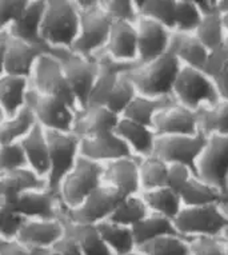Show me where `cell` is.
Segmentation results:
<instances>
[{"label":"cell","instance_id":"41","mask_svg":"<svg viewBox=\"0 0 228 255\" xmlns=\"http://www.w3.org/2000/svg\"><path fill=\"white\" fill-rule=\"evenodd\" d=\"M226 35L227 34L224 31L220 13L202 17V21L195 31V36L208 51L218 50L223 46Z\"/></svg>","mask_w":228,"mask_h":255},{"label":"cell","instance_id":"10","mask_svg":"<svg viewBox=\"0 0 228 255\" xmlns=\"http://www.w3.org/2000/svg\"><path fill=\"white\" fill-rule=\"evenodd\" d=\"M59 59L62 62L63 71H64L71 91L74 94L79 111L87 109L90 94L100 71L98 56L86 58L82 55L67 51Z\"/></svg>","mask_w":228,"mask_h":255},{"label":"cell","instance_id":"37","mask_svg":"<svg viewBox=\"0 0 228 255\" xmlns=\"http://www.w3.org/2000/svg\"><path fill=\"white\" fill-rule=\"evenodd\" d=\"M184 207H194V206H207L220 203L222 193L215 187L200 180L196 176H192L187 182L182 191L179 193Z\"/></svg>","mask_w":228,"mask_h":255},{"label":"cell","instance_id":"48","mask_svg":"<svg viewBox=\"0 0 228 255\" xmlns=\"http://www.w3.org/2000/svg\"><path fill=\"white\" fill-rule=\"evenodd\" d=\"M29 0L23 1H5L0 0V34L8 32L11 25L21 16Z\"/></svg>","mask_w":228,"mask_h":255},{"label":"cell","instance_id":"20","mask_svg":"<svg viewBox=\"0 0 228 255\" xmlns=\"http://www.w3.org/2000/svg\"><path fill=\"white\" fill-rule=\"evenodd\" d=\"M139 163L140 159L129 156L104 164L103 183L117 190L124 197L140 194Z\"/></svg>","mask_w":228,"mask_h":255},{"label":"cell","instance_id":"36","mask_svg":"<svg viewBox=\"0 0 228 255\" xmlns=\"http://www.w3.org/2000/svg\"><path fill=\"white\" fill-rule=\"evenodd\" d=\"M136 3L140 17L156 21L171 32L175 29L176 20V0H139Z\"/></svg>","mask_w":228,"mask_h":255},{"label":"cell","instance_id":"31","mask_svg":"<svg viewBox=\"0 0 228 255\" xmlns=\"http://www.w3.org/2000/svg\"><path fill=\"white\" fill-rule=\"evenodd\" d=\"M174 102V98H149L137 95L127 107L121 118L152 128L154 119L159 111H162L164 107Z\"/></svg>","mask_w":228,"mask_h":255},{"label":"cell","instance_id":"53","mask_svg":"<svg viewBox=\"0 0 228 255\" xmlns=\"http://www.w3.org/2000/svg\"><path fill=\"white\" fill-rule=\"evenodd\" d=\"M212 82H214L220 101H228V63L223 71L220 72L215 79H212Z\"/></svg>","mask_w":228,"mask_h":255},{"label":"cell","instance_id":"57","mask_svg":"<svg viewBox=\"0 0 228 255\" xmlns=\"http://www.w3.org/2000/svg\"><path fill=\"white\" fill-rule=\"evenodd\" d=\"M219 205L223 209L224 213H226V215L228 217V180L226 186H224L223 191H222V199H220Z\"/></svg>","mask_w":228,"mask_h":255},{"label":"cell","instance_id":"54","mask_svg":"<svg viewBox=\"0 0 228 255\" xmlns=\"http://www.w3.org/2000/svg\"><path fill=\"white\" fill-rule=\"evenodd\" d=\"M196 5H198L202 16L220 13L219 0H199V1H196Z\"/></svg>","mask_w":228,"mask_h":255},{"label":"cell","instance_id":"4","mask_svg":"<svg viewBox=\"0 0 228 255\" xmlns=\"http://www.w3.org/2000/svg\"><path fill=\"white\" fill-rule=\"evenodd\" d=\"M175 229L187 239L198 237H223L228 230V217L219 203L184 207L174 221Z\"/></svg>","mask_w":228,"mask_h":255},{"label":"cell","instance_id":"28","mask_svg":"<svg viewBox=\"0 0 228 255\" xmlns=\"http://www.w3.org/2000/svg\"><path fill=\"white\" fill-rule=\"evenodd\" d=\"M170 50L178 58L182 66L195 70H203L210 51L199 42L195 34L172 32Z\"/></svg>","mask_w":228,"mask_h":255},{"label":"cell","instance_id":"21","mask_svg":"<svg viewBox=\"0 0 228 255\" xmlns=\"http://www.w3.org/2000/svg\"><path fill=\"white\" fill-rule=\"evenodd\" d=\"M120 117L107 107L92 106L80 110L75 121L74 134L79 139H88L115 132Z\"/></svg>","mask_w":228,"mask_h":255},{"label":"cell","instance_id":"6","mask_svg":"<svg viewBox=\"0 0 228 255\" xmlns=\"http://www.w3.org/2000/svg\"><path fill=\"white\" fill-rule=\"evenodd\" d=\"M172 98L178 105L192 111L215 105L220 101L214 82L203 71L184 66L174 84Z\"/></svg>","mask_w":228,"mask_h":255},{"label":"cell","instance_id":"49","mask_svg":"<svg viewBox=\"0 0 228 255\" xmlns=\"http://www.w3.org/2000/svg\"><path fill=\"white\" fill-rule=\"evenodd\" d=\"M192 176H195V174L186 166H183V164H168L167 187L179 194Z\"/></svg>","mask_w":228,"mask_h":255},{"label":"cell","instance_id":"11","mask_svg":"<svg viewBox=\"0 0 228 255\" xmlns=\"http://www.w3.org/2000/svg\"><path fill=\"white\" fill-rule=\"evenodd\" d=\"M207 143V136L198 135H178V136H158L155 142L154 156L167 164H183L196 176V163Z\"/></svg>","mask_w":228,"mask_h":255},{"label":"cell","instance_id":"46","mask_svg":"<svg viewBox=\"0 0 228 255\" xmlns=\"http://www.w3.org/2000/svg\"><path fill=\"white\" fill-rule=\"evenodd\" d=\"M25 219L13 210L0 206V238L16 239Z\"/></svg>","mask_w":228,"mask_h":255},{"label":"cell","instance_id":"35","mask_svg":"<svg viewBox=\"0 0 228 255\" xmlns=\"http://www.w3.org/2000/svg\"><path fill=\"white\" fill-rule=\"evenodd\" d=\"M140 195L148 207L149 213L159 214L171 221H175V218L178 217L180 210L183 209L182 199L179 197V194L168 187L145 191Z\"/></svg>","mask_w":228,"mask_h":255},{"label":"cell","instance_id":"38","mask_svg":"<svg viewBox=\"0 0 228 255\" xmlns=\"http://www.w3.org/2000/svg\"><path fill=\"white\" fill-rule=\"evenodd\" d=\"M139 178H140L141 193L167 187L168 164L160 160L159 158H156V156H154V155L148 156V158L140 159Z\"/></svg>","mask_w":228,"mask_h":255},{"label":"cell","instance_id":"44","mask_svg":"<svg viewBox=\"0 0 228 255\" xmlns=\"http://www.w3.org/2000/svg\"><path fill=\"white\" fill-rule=\"evenodd\" d=\"M100 5L112 21L136 24L140 17L136 3L132 0H102Z\"/></svg>","mask_w":228,"mask_h":255},{"label":"cell","instance_id":"24","mask_svg":"<svg viewBox=\"0 0 228 255\" xmlns=\"http://www.w3.org/2000/svg\"><path fill=\"white\" fill-rule=\"evenodd\" d=\"M44 188H47L46 179L28 167L0 175V206L9 205L25 193Z\"/></svg>","mask_w":228,"mask_h":255},{"label":"cell","instance_id":"56","mask_svg":"<svg viewBox=\"0 0 228 255\" xmlns=\"http://www.w3.org/2000/svg\"><path fill=\"white\" fill-rule=\"evenodd\" d=\"M219 5L220 17H222L224 31H226V34H228V0H219Z\"/></svg>","mask_w":228,"mask_h":255},{"label":"cell","instance_id":"7","mask_svg":"<svg viewBox=\"0 0 228 255\" xmlns=\"http://www.w3.org/2000/svg\"><path fill=\"white\" fill-rule=\"evenodd\" d=\"M29 83L33 91L46 97L58 98L79 111L74 94L71 91L63 71L62 62L56 55L46 54L40 56L35 64L32 75L29 78Z\"/></svg>","mask_w":228,"mask_h":255},{"label":"cell","instance_id":"9","mask_svg":"<svg viewBox=\"0 0 228 255\" xmlns=\"http://www.w3.org/2000/svg\"><path fill=\"white\" fill-rule=\"evenodd\" d=\"M112 23L100 3L96 8L80 13L79 34L71 52L86 58H96L107 46Z\"/></svg>","mask_w":228,"mask_h":255},{"label":"cell","instance_id":"51","mask_svg":"<svg viewBox=\"0 0 228 255\" xmlns=\"http://www.w3.org/2000/svg\"><path fill=\"white\" fill-rule=\"evenodd\" d=\"M0 255H31V250L17 239L0 238Z\"/></svg>","mask_w":228,"mask_h":255},{"label":"cell","instance_id":"8","mask_svg":"<svg viewBox=\"0 0 228 255\" xmlns=\"http://www.w3.org/2000/svg\"><path fill=\"white\" fill-rule=\"evenodd\" d=\"M36 118L37 125L46 131L74 132L78 110L58 98L46 97L29 88L27 105Z\"/></svg>","mask_w":228,"mask_h":255},{"label":"cell","instance_id":"14","mask_svg":"<svg viewBox=\"0 0 228 255\" xmlns=\"http://www.w3.org/2000/svg\"><path fill=\"white\" fill-rule=\"evenodd\" d=\"M7 209L13 210L15 213L27 219H39V221H48V219H60L64 214V206L59 194L51 193L47 188L44 190H35L29 191L9 205L3 206Z\"/></svg>","mask_w":228,"mask_h":255},{"label":"cell","instance_id":"18","mask_svg":"<svg viewBox=\"0 0 228 255\" xmlns=\"http://www.w3.org/2000/svg\"><path fill=\"white\" fill-rule=\"evenodd\" d=\"M66 234V226L60 219H48V221H39V219H27L21 226L16 239L21 245L28 247L29 250L36 249H46L52 247L60 241Z\"/></svg>","mask_w":228,"mask_h":255},{"label":"cell","instance_id":"40","mask_svg":"<svg viewBox=\"0 0 228 255\" xmlns=\"http://www.w3.org/2000/svg\"><path fill=\"white\" fill-rule=\"evenodd\" d=\"M144 255H191L190 239L182 235H166L137 247Z\"/></svg>","mask_w":228,"mask_h":255},{"label":"cell","instance_id":"59","mask_svg":"<svg viewBox=\"0 0 228 255\" xmlns=\"http://www.w3.org/2000/svg\"><path fill=\"white\" fill-rule=\"evenodd\" d=\"M223 239V243H224V249H226V255H228V230L226 231L222 237Z\"/></svg>","mask_w":228,"mask_h":255},{"label":"cell","instance_id":"22","mask_svg":"<svg viewBox=\"0 0 228 255\" xmlns=\"http://www.w3.org/2000/svg\"><path fill=\"white\" fill-rule=\"evenodd\" d=\"M103 54L117 63L137 64L136 24L114 21Z\"/></svg>","mask_w":228,"mask_h":255},{"label":"cell","instance_id":"19","mask_svg":"<svg viewBox=\"0 0 228 255\" xmlns=\"http://www.w3.org/2000/svg\"><path fill=\"white\" fill-rule=\"evenodd\" d=\"M79 152L80 156L100 164H107L117 159L133 156L129 147L116 132L100 135L95 138L80 139Z\"/></svg>","mask_w":228,"mask_h":255},{"label":"cell","instance_id":"33","mask_svg":"<svg viewBox=\"0 0 228 255\" xmlns=\"http://www.w3.org/2000/svg\"><path fill=\"white\" fill-rule=\"evenodd\" d=\"M36 125V118L25 106L15 117L4 118L0 123V144L20 143Z\"/></svg>","mask_w":228,"mask_h":255},{"label":"cell","instance_id":"1","mask_svg":"<svg viewBox=\"0 0 228 255\" xmlns=\"http://www.w3.org/2000/svg\"><path fill=\"white\" fill-rule=\"evenodd\" d=\"M80 13L75 1L48 0L42 23V39L55 54L72 50L79 34Z\"/></svg>","mask_w":228,"mask_h":255},{"label":"cell","instance_id":"32","mask_svg":"<svg viewBox=\"0 0 228 255\" xmlns=\"http://www.w3.org/2000/svg\"><path fill=\"white\" fill-rule=\"evenodd\" d=\"M131 229H132L136 247L143 246L145 243L166 235H180L175 229L174 221L154 213H149L143 221L136 223Z\"/></svg>","mask_w":228,"mask_h":255},{"label":"cell","instance_id":"61","mask_svg":"<svg viewBox=\"0 0 228 255\" xmlns=\"http://www.w3.org/2000/svg\"><path fill=\"white\" fill-rule=\"evenodd\" d=\"M128 255H144V254H143V253H140L139 250H135L133 253H131V254H128Z\"/></svg>","mask_w":228,"mask_h":255},{"label":"cell","instance_id":"5","mask_svg":"<svg viewBox=\"0 0 228 255\" xmlns=\"http://www.w3.org/2000/svg\"><path fill=\"white\" fill-rule=\"evenodd\" d=\"M46 132L50 148V172L46 178L47 190L59 194L60 184L72 171L80 156V139L74 132Z\"/></svg>","mask_w":228,"mask_h":255},{"label":"cell","instance_id":"43","mask_svg":"<svg viewBox=\"0 0 228 255\" xmlns=\"http://www.w3.org/2000/svg\"><path fill=\"white\" fill-rule=\"evenodd\" d=\"M196 1L194 0H176V20L174 32L176 34H195L202 21Z\"/></svg>","mask_w":228,"mask_h":255},{"label":"cell","instance_id":"42","mask_svg":"<svg viewBox=\"0 0 228 255\" xmlns=\"http://www.w3.org/2000/svg\"><path fill=\"white\" fill-rule=\"evenodd\" d=\"M128 72H124L119 78L116 86L114 88V91H112V94L108 98L107 105H106L108 110H111L112 113L116 114L120 118L124 114L125 110H127V107L131 105V102L137 97L136 88L133 86Z\"/></svg>","mask_w":228,"mask_h":255},{"label":"cell","instance_id":"58","mask_svg":"<svg viewBox=\"0 0 228 255\" xmlns=\"http://www.w3.org/2000/svg\"><path fill=\"white\" fill-rule=\"evenodd\" d=\"M31 255H59L58 250L52 247H46V249H36V250H31Z\"/></svg>","mask_w":228,"mask_h":255},{"label":"cell","instance_id":"12","mask_svg":"<svg viewBox=\"0 0 228 255\" xmlns=\"http://www.w3.org/2000/svg\"><path fill=\"white\" fill-rule=\"evenodd\" d=\"M124 198L117 190L103 183L79 207L70 211L66 210L64 214L67 219L75 225L96 226L102 222L108 221Z\"/></svg>","mask_w":228,"mask_h":255},{"label":"cell","instance_id":"17","mask_svg":"<svg viewBox=\"0 0 228 255\" xmlns=\"http://www.w3.org/2000/svg\"><path fill=\"white\" fill-rule=\"evenodd\" d=\"M46 7L47 1H42V0L28 1V5L25 7L24 12L21 13V16L11 25V28L8 29V34L11 38L28 43L32 46L42 47V48L48 51L50 54L56 55L60 58L64 52L55 54L54 51H51L44 44L42 39V23L44 12H46Z\"/></svg>","mask_w":228,"mask_h":255},{"label":"cell","instance_id":"23","mask_svg":"<svg viewBox=\"0 0 228 255\" xmlns=\"http://www.w3.org/2000/svg\"><path fill=\"white\" fill-rule=\"evenodd\" d=\"M46 54L50 52L42 47L32 46L9 36L8 48L5 55L4 74L29 79L37 60Z\"/></svg>","mask_w":228,"mask_h":255},{"label":"cell","instance_id":"30","mask_svg":"<svg viewBox=\"0 0 228 255\" xmlns=\"http://www.w3.org/2000/svg\"><path fill=\"white\" fill-rule=\"evenodd\" d=\"M66 211V210H64ZM63 221L66 225V231L76 241L83 255H114L107 245L100 237L96 226L88 225H75L63 214Z\"/></svg>","mask_w":228,"mask_h":255},{"label":"cell","instance_id":"34","mask_svg":"<svg viewBox=\"0 0 228 255\" xmlns=\"http://www.w3.org/2000/svg\"><path fill=\"white\" fill-rule=\"evenodd\" d=\"M199 132L204 136L228 135V101H219L196 111Z\"/></svg>","mask_w":228,"mask_h":255},{"label":"cell","instance_id":"16","mask_svg":"<svg viewBox=\"0 0 228 255\" xmlns=\"http://www.w3.org/2000/svg\"><path fill=\"white\" fill-rule=\"evenodd\" d=\"M152 130L156 136L200 134L196 111L178 105L176 102L159 111L154 119Z\"/></svg>","mask_w":228,"mask_h":255},{"label":"cell","instance_id":"25","mask_svg":"<svg viewBox=\"0 0 228 255\" xmlns=\"http://www.w3.org/2000/svg\"><path fill=\"white\" fill-rule=\"evenodd\" d=\"M115 132L129 147L135 158L144 159L154 155L155 142L158 136L152 128L120 118Z\"/></svg>","mask_w":228,"mask_h":255},{"label":"cell","instance_id":"27","mask_svg":"<svg viewBox=\"0 0 228 255\" xmlns=\"http://www.w3.org/2000/svg\"><path fill=\"white\" fill-rule=\"evenodd\" d=\"M29 88V79L7 74L0 76V111L4 118L15 117L24 109Z\"/></svg>","mask_w":228,"mask_h":255},{"label":"cell","instance_id":"15","mask_svg":"<svg viewBox=\"0 0 228 255\" xmlns=\"http://www.w3.org/2000/svg\"><path fill=\"white\" fill-rule=\"evenodd\" d=\"M137 31V64H147L170 50L172 32L156 21L139 17Z\"/></svg>","mask_w":228,"mask_h":255},{"label":"cell","instance_id":"52","mask_svg":"<svg viewBox=\"0 0 228 255\" xmlns=\"http://www.w3.org/2000/svg\"><path fill=\"white\" fill-rule=\"evenodd\" d=\"M54 247L58 250L59 255H83L82 251H80L79 246H78V243H76V241L67 231L64 237Z\"/></svg>","mask_w":228,"mask_h":255},{"label":"cell","instance_id":"55","mask_svg":"<svg viewBox=\"0 0 228 255\" xmlns=\"http://www.w3.org/2000/svg\"><path fill=\"white\" fill-rule=\"evenodd\" d=\"M8 43H9L8 32H3V34H0V76L4 75L5 55H7Z\"/></svg>","mask_w":228,"mask_h":255},{"label":"cell","instance_id":"29","mask_svg":"<svg viewBox=\"0 0 228 255\" xmlns=\"http://www.w3.org/2000/svg\"><path fill=\"white\" fill-rule=\"evenodd\" d=\"M96 229L114 255H128L137 250L131 227L106 221L96 225Z\"/></svg>","mask_w":228,"mask_h":255},{"label":"cell","instance_id":"50","mask_svg":"<svg viewBox=\"0 0 228 255\" xmlns=\"http://www.w3.org/2000/svg\"><path fill=\"white\" fill-rule=\"evenodd\" d=\"M227 54H226L223 48L220 47L218 50L210 51V52H208L207 60H206V64H204V67L202 71L212 80L215 79L216 76L223 71L224 68H226V66H227Z\"/></svg>","mask_w":228,"mask_h":255},{"label":"cell","instance_id":"13","mask_svg":"<svg viewBox=\"0 0 228 255\" xmlns=\"http://www.w3.org/2000/svg\"><path fill=\"white\" fill-rule=\"evenodd\" d=\"M196 178L223 191L228 180V135H211L196 163Z\"/></svg>","mask_w":228,"mask_h":255},{"label":"cell","instance_id":"60","mask_svg":"<svg viewBox=\"0 0 228 255\" xmlns=\"http://www.w3.org/2000/svg\"><path fill=\"white\" fill-rule=\"evenodd\" d=\"M222 48H223L224 52H226L228 56V34L226 35V38H224V42H223V46H222Z\"/></svg>","mask_w":228,"mask_h":255},{"label":"cell","instance_id":"26","mask_svg":"<svg viewBox=\"0 0 228 255\" xmlns=\"http://www.w3.org/2000/svg\"><path fill=\"white\" fill-rule=\"evenodd\" d=\"M20 144L29 170L46 179L50 172V148L46 130L42 126L36 125Z\"/></svg>","mask_w":228,"mask_h":255},{"label":"cell","instance_id":"45","mask_svg":"<svg viewBox=\"0 0 228 255\" xmlns=\"http://www.w3.org/2000/svg\"><path fill=\"white\" fill-rule=\"evenodd\" d=\"M27 167L28 164L20 143L0 144V175Z\"/></svg>","mask_w":228,"mask_h":255},{"label":"cell","instance_id":"3","mask_svg":"<svg viewBox=\"0 0 228 255\" xmlns=\"http://www.w3.org/2000/svg\"><path fill=\"white\" fill-rule=\"evenodd\" d=\"M104 164L79 156L72 171L64 178L59 197L67 211L79 207L96 188L103 184Z\"/></svg>","mask_w":228,"mask_h":255},{"label":"cell","instance_id":"62","mask_svg":"<svg viewBox=\"0 0 228 255\" xmlns=\"http://www.w3.org/2000/svg\"><path fill=\"white\" fill-rule=\"evenodd\" d=\"M3 119H4V115H3V113H1V111H0V123H1V122H3Z\"/></svg>","mask_w":228,"mask_h":255},{"label":"cell","instance_id":"2","mask_svg":"<svg viewBox=\"0 0 228 255\" xmlns=\"http://www.w3.org/2000/svg\"><path fill=\"white\" fill-rule=\"evenodd\" d=\"M182 64L168 50L160 58L147 64H136L128 72L137 95L149 98H172V90Z\"/></svg>","mask_w":228,"mask_h":255},{"label":"cell","instance_id":"47","mask_svg":"<svg viewBox=\"0 0 228 255\" xmlns=\"http://www.w3.org/2000/svg\"><path fill=\"white\" fill-rule=\"evenodd\" d=\"M191 255H226L222 237H198L190 239Z\"/></svg>","mask_w":228,"mask_h":255},{"label":"cell","instance_id":"39","mask_svg":"<svg viewBox=\"0 0 228 255\" xmlns=\"http://www.w3.org/2000/svg\"><path fill=\"white\" fill-rule=\"evenodd\" d=\"M149 214V210L143 201L140 194L125 197L114 211L108 221L123 225L127 227H133L136 223L143 221Z\"/></svg>","mask_w":228,"mask_h":255}]
</instances>
